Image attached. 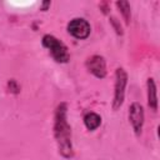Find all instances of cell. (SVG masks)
I'll use <instances>...</instances> for the list:
<instances>
[{"mask_svg": "<svg viewBox=\"0 0 160 160\" xmlns=\"http://www.w3.org/2000/svg\"><path fill=\"white\" fill-rule=\"evenodd\" d=\"M49 5H50V1H46V2H44V4H42V9H44V10H46V8H48Z\"/></svg>", "mask_w": 160, "mask_h": 160, "instance_id": "obj_10", "label": "cell"}, {"mask_svg": "<svg viewBox=\"0 0 160 160\" xmlns=\"http://www.w3.org/2000/svg\"><path fill=\"white\" fill-rule=\"evenodd\" d=\"M148 102L152 110L158 109V98H156V86L152 79L148 80Z\"/></svg>", "mask_w": 160, "mask_h": 160, "instance_id": "obj_7", "label": "cell"}, {"mask_svg": "<svg viewBox=\"0 0 160 160\" xmlns=\"http://www.w3.org/2000/svg\"><path fill=\"white\" fill-rule=\"evenodd\" d=\"M116 5L120 8L124 18L126 19V22H129V18H130V5L128 1H118Z\"/></svg>", "mask_w": 160, "mask_h": 160, "instance_id": "obj_9", "label": "cell"}, {"mask_svg": "<svg viewBox=\"0 0 160 160\" xmlns=\"http://www.w3.org/2000/svg\"><path fill=\"white\" fill-rule=\"evenodd\" d=\"M68 31L75 38V39H86L91 31L90 24L82 19V18H75L68 24Z\"/></svg>", "mask_w": 160, "mask_h": 160, "instance_id": "obj_3", "label": "cell"}, {"mask_svg": "<svg viewBox=\"0 0 160 160\" xmlns=\"http://www.w3.org/2000/svg\"><path fill=\"white\" fill-rule=\"evenodd\" d=\"M129 119H130V122H131L136 135H139L141 132L142 124H144V110L139 102L131 104L130 110H129Z\"/></svg>", "mask_w": 160, "mask_h": 160, "instance_id": "obj_5", "label": "cell"}, {"mask_svg": "<svg viewBox=\"0 0 160 160\" xmlns=\"http://www.w3.org/2000/svg\"><path fill=\"white\" fill-rule=\"evenodd\" d=\"M70 128L66 122V108L65 104H61L56 110L55 120V136L59 142L60 152L69 158L71 156V139H70Z\"/></svg>", "mask_w": 160, "mask_h": 160, "instance_id": "obj_1", "label": "cell"}, {"mask_svg": "<svg viewBox=\"0 0 160 160\" xmlns=\"http://www.w3.org/2000/svg\"><path fill=\"white\" fill-rule=\"evenodd\" d=\"M84 122L89 130H95L101 124V118L95 112H88L84 116Z\"/></svg>", "mask_w": 160, "mask_h": 160, "instance_id": "obj_8", "label": "cell"}, {"mask_svg": "<svg viewBox=\"0 0 160 160\" xmlns=\"http://www.w3.org/2000/svg\"><path fill=\"white\" fill-rule=\"evenodd\" d=\"M42 45L49 49L51 56L58 61V62H68L69 61V52L66 46L58 40L52 35H45L42 38Z\"/></svg>", "mask_w": 160, "mask_h": 160, "instance_id": "obj_2", "label": "cell"}, {"mask_svg": "<svg viewBox=\"0 0 160 160\" xmlns=\"http://www.w3.org/2000/svg\"><path fill=\"white\" fill-rule=\"evenodd\" d=\"M128 82V75L122 69L116 70V81H115V95H114V109H118L125 95V86Z\"/></svg>", "mask_w": 160, "mask_h": 160, "instance_id": "obj_4", "label": "cell"}, {"mask_svg": "<svg viewBox=\"0 0 160 160\" xmlns=\"http://www.w3.org/2000/svg\"><path fill=\"white\" fill-rule=\"evenodd\" d=\"M88 69L90 70V72H92L96 78H104L106 75V66H105V60L102 56L99 55H94L91 56L88 62H86Z\"/></svg>", "mask_w": 160, "mask_h": 160, "instance_id": "obj_6", "label": "cell"}]
</instances>
